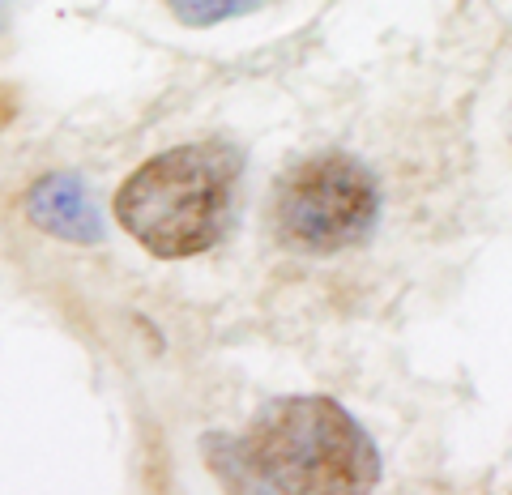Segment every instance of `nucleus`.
<instances>
[{"instance_id": "obj_1", "label": "nucleus", "mask_w": 512, "mask_h": 495, "mask_svg": "<svg viewBox=\"0 0 512 495\" xmlns=\"http://www.w3.org/2000/svg\"><path fill=\"white\" fill-rule=\"evenodd\" d=\"M235 483L269 491H363L380 478L367 431L338 402H278L235 444Z\"/></svg>"}, {"instance_id": "obj_6", "label": "nucleus", "mask_w": 512, "mask_h": 495, "mask_svg": "<svg viewBox=\"0 0 512 495\" xmlns=\"http://www.w3.org/2000/svg\"><path fill=\"white\" fill-rule=\"evenodd\" d=\"M5 18H9V0H0V26H5Z\"/></svg>"}, {"instance_id": "obj_3", "label": "nucleus", "mask_w": 512, "mask_h": 495, "mask_svg": "<svg viewBox=\"0 0 512 495\" xmlns=\"http://www.w3.org/2000/svg\"><path fill=\"white\" fill-rule=\"evenodd\" d=\"M376 188L346 158H312L278 188L274 222L286 244L303 252H338L372 227Z\"/></svg>"}, {"instance_id": "obj_4", "label": "nucleus", "mask_w": 512, "mask_h": 495, "mask_svg": "<svg viewBox=\"0 0 512 495\" xmlns=\"http://www.w3.org/2000/svg\"><path fill=\"white\" fill-rule=\"evenodd\" d=\"M26 218L39 231L69 239V244H99L103 239V218L94 210L82 180H73V175H47V180L30 188Z\"/></svg>"}, {"instance_id": "obj_5", "label": "nucleus", "mask_w": 512, "mask_h": 495, "mask_svg": "<svg viewBox=\"0 0 512 495\" xmlns=\"http://www.w3.org/2000/svg\"><path fill=\"white\" fill-rule=\"evenodd\" d=\"M171 13L188 26H214V22H227L239 18V13L256 9L261 0H167Z\"/></svg>"}, {"instance_id": "obj_2", "label": "nucleus", "mask_w": 512, "mask_h": 495, "mask_svg": "<svg viewBox=\"0 0 512 495\" xmlns=\"http://www.w3.org/2000/svg\"><path fill=\"white\" fill-rule=\"evenodd\" d=\"M235 175L239 154L227 146H175L120 184L116 218L154 257H197L227 227Z\"/></svg>"}]
</instances>
